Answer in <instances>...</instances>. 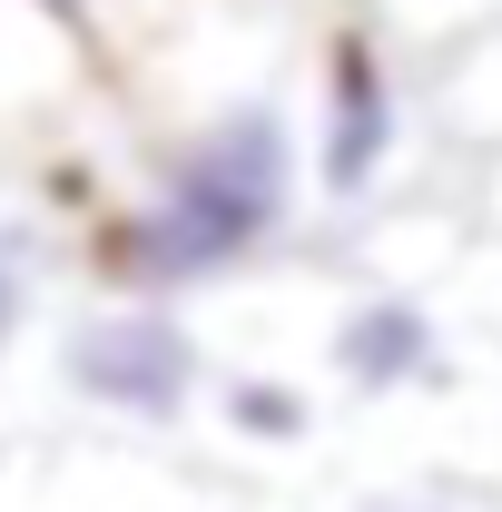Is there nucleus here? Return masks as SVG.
<instances>
[{
  "mask_svg": "<svg viewBox=\"0 0 502 512\" xmlns=\"http://www.w3.org/2000/svg\"><path fill=\"white\" fill-rule=\"evenodd\" d=\"M10 316H20V286H10V256H0V335H10Z\"/></svg>",
  "mask_w": 502,
  "mask_h": 512,
  "instance_id": "nucleus-6",
  "label": "nucleus"
},
{
  "mask_svg": "<svg viewBox=\"0 0 502 512\" xmlns=\"http://www.w3.org/2000/svg\"><path fill=\"white\" fill-rule=\"evenodd\" d=\"M434 316L414 306V296H375V306H355V316L335 325V365L355 394H404V384L434 375Z\"/></svg>",
  "mask_w": 502,
  "mask_h": 512,
  "instance_id": "nucleus-4",
  "label": "nucleus"
},
{
  "mask_svg": "<svg viewBox=\"0 0 502 512\" xmlns=\"http://www.w3.org/2000/svg\"><path fill=\"white\" fill-rule=\"evenodd\" d=\"M286 188H296L286 119H276V109H227V119L168 168L158 207L99 237V266L128 276V286H197V276H227L247 247L276 237Z\"/></svg>",
  "mask_w": 502,
  "mask_h": 512,
  "instance_id": "nucleus-1",
  "label": "nucleus"
},
{
  "mask_svg": "<svg viewBox=\"0 0 502 512\" xmlns=\"http://www.w3.org/2000/svg\"><path fill=\"white\" fill-rule=\"evenodd\" d=\"M69 384H79L89 404H109V414L168 424V414L188 404V384H197V345L168 316H109V325H89V335L69 345Z\"/></svg>",
  "mask_w": 502,
  "mask_h": 512,
  "instance_id": "nucleus-2",
  "label": "nucleus"
},
{
  "mask_svg": "<svg viewBox=\"0 0 502 512\" xmlns=\"http://www.w3.org/2000/svg\"><path fill=\"white\" fill-rule=\"evenodd\" d=\"M394 512H434V503H394Z\"/></svg>",
  "mask_w": 502,
  "mask_h": 512,
  "instance_id": "nucleus-7",
  "label": "nucleus"
},
{
  "mask_svg": "<svg viewBox=\"0 0 502 512\" xmlns=\"http://www.w3.org/2000/svg\"><path fill=\"white\" fill-rule=\"evenodd\" d=\"M227 414H237V434H266V444H296L306 434V394L296 384H266V375L227 384Z\"/></svg>",
  "mask_w": 502,
  "mask_h": 512,
  "instance_id": "nucleus-5",
  "label": "nucleus"
},
{
  "mask_svg": "<svg viewBox=\"0 0 502 512\" xmlns=\"http://www.w3.org/2000/svg\"><path fill=\"white\" fill-rule=\"evenodd\" d=\"M384 148H394V89H384L375 50L345 40L335 50V109H325V188L355 197L384 168Z\"/></svg>",
  "mask_w": 502,
  "mask_h": 512,
  "instance_id": "nucleus-3",
  "label": "nucleus"
}]
</instances>
